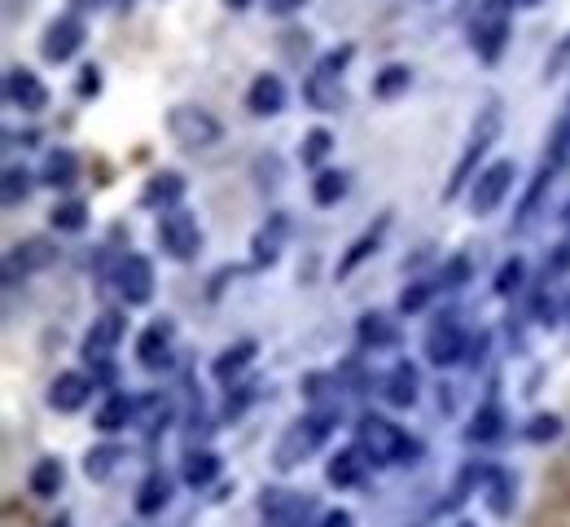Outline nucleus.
Segmentation results:
<instances>
[{
	"label": "nucleus",
	"instance_id": "27",
	"mask_svg": "<svg viewBox=\"0 0 570 527\" xmlns=\"http://www.w3.org/2000/svg\"><path fill=\"white\" fill-rule=\"evenodd\" d=\"M255 352H259L255 339H242V343H233V348H224V352L215 356V365H211V378H215V382H233V378L255 361Z\"/></svg>",
	"mask_w": 570,
	"mask_h": 527
},
{
	"label": "nucleus",
	"instance_id": "13",
	"mask_svg": "<svg viewBox=\"0 0 570 527\" xmlns=\"http://www.w3.org/2000/svg\"><path fill=\"white\" fill-rule=\"evenodd\" d=\"M5 101L14 105V111H27V115H40L45 105H49V88L36 71L27 66H10L5 71Z\"/></svg>",
	"mask_w": 570,
	"mask_h": 527
},
{
	"label": "nucleus",
	"instance_id": "2",
	"mask_svg": "<svg viewBox=\"0 0 570 527\" xmlns=\"http://www.w3.org/2000/svg\"><path fill=\"white\" fill-rule=\"evenodd\" d=\"M333 422H338L333 409H312V413H303L299 422H290L286 436H281L277 449H273V466H277V470H299L312 453L325 449V440H329V431H333Z\"/></svg>",
	"mask_w": 570,
	"mask_h": 527
},
{
	"label": "nucleus",
	"instance_id": "34",
	"mask_svg": "<svg viewBox=\"0 0 570 527\" xmlns=\"http://www.w3.org/2000/svg\"><path fill=\"white\" fill-rule=\"evenodd\" d=\"M31 185H36V180H31V172H27V167H18V163H10L5 172H0V202H5L10 211H14V206H23V202L31 198Z\"/></svg>",
	"mask_w": 570,
	"mask_h": 527
},
{
	"label": "nucleus",
	"instance_id": "49",
	"mask_svg": "<svg viewBox=\"0 0 570 527\" xmlns=\"http://www.w3.org/2000/svg\"><path fill=\"white\" fill-rule=\"evenodd\" d=\"M49 527H71V518H53V523H49Z\"/></svg>",
	"mask_w": 570,
	"mask_h": 527
},
{
	"label": "nucleus",
	"instance_id": "40",
	"mask_svg": "<svg viewBox=\"0 0 570 527\" xmlns=\"http://www.w3.org/2000/svg\"><path fill=\"white\" fill-rule=\"evenodd\" d=\"M434 294H439V290H434V277H421V281L404 286V294H400V312H404V316H413V312H421Z\"/></svg>",
	"mask_w": 570,
	"mask_h": 527
},
{
	"label": "nucleus",
	"instance_id": "8",
	"mask_svg": "<svg viewBox=\"0 0 570 527\" xmlns=\"http://www.w3.org/2000/svg\"><path fill=\"white\" fill-rule=\"evenodd\" d=\"M466 352H470V335L461 326V316H456V312H439L434 322H430V330H426V361L439 365V369H447L456 361H466Z\"/></svg>",
	"mask_w": 570,
	"mask_h": 527
},
{
	"label": "nucleus",
	"instance_id": "32",
	"mask_svg": "<svg viewBox=\"0 0 570 527\" xmlns=\"http://www.w3.org/2000/svg\"><path fill=\"white\" fill-rule=\"evenodd\" d=\"M382 229H387V221H378V229H365V234H360V238L347 247V255L338 260V268H333V273H338V277H352V273H356V268H360V264H365V260L378 251V242H382Z\"/></svg>",
	"mask_w": 570,
	"mask_h": 527
},
{
	"label": "nucleus",
	"instance_id": "17",
	"mask_svg": "<svg viewBox=\"0 0 570 527\" xmlns=\"http://www.w3.org/2000/svg\"><path fill=\"white\" fill-rule=\"evenodd\" d=\"M246 111H251L255 120H273V115H281V111H286V79L273 75V71L255 75V84L246 88Z\"/></svg>",
	"mask_w": 570,
	"mask_h": 527
},
{
	"label": "nucleus",
	"instance_id": "16",
	"mask_svg": "<svg viewBox=\"0 0 570 527\" xmlns=\"http://www.w3.org/2000/svg\"><path fill=\"white\" fill-rule=\"evenodd\" d=\"M137 413H141V400H132L128 391H110V396L101 400L97 417H92V427H97L101 436H119V431H128L132 422H137Z\"/></svg>",
	"mask_w": 570,
	"mask_h": 527
},
{
	"label": "nucleus",
	"instance_id": "6",
	"mask_svg": "<svg viewBox=\"0 0 570 527\" xmlns=\"http://www.w3.org/2000/svg\"><path fill=\"white\" fill-rule=\"evenodd\" d=\"M167 133H172V141L180 150H211V146H219L224 124L206 111V105L180 101V105H172V111H167Z\"/></svg>",
	"mask_w": 570,
	"mask_h": 527
},
{
	"label": "nucleus",
	"instance_id": "5",
	"mask_svg": "<svg viewBox=\"0 0 570 527\" xmlns=\"http://www.w3.org/2000/svg\"><path fill=\"white\" fill-rule=\"evenodd\" d=\"M514 36V0H479L470 18V49L483 62H496Z\"/></svg>",
	"mask_w": 570,
	"mask_h": 527
},
{
	"label": "nucleus",
	"instance_id": "26",
	"mask_svg": "<svg viewBox=\"0 0 570 527\" xmlns=\"http://www.w3.org/2000/svg\"><path fill=\"white\" fill-rule=\"evenodd\" d=\"M219 470H224V462H219V453H211V449H189L185 462H180V479H185L189 488H211V484L219 479Z\"/></svg>",
	"mask_w": 570,
	"mask_h": 527
},
{
	"label": "nucleus",
	"instance_id": "24",
	"mask_svg": "<svg viewBox=\"0 0 570 527\" xmlns=\"http://www.w3.org/2000/svg\"><path fill=\"white\" fill-rule=\"evenodd\" d=\"M483 501H487V510L496 514V518H509L514 514V505H518V479H514V470H487V484H483Z\"/></svg>",
	"mask_w": 570,
	"mask_h": 527
},
{
	"label": "nucleus",
	"instance_id": "3",
	"mask_svg": "<svg viewBox=\"0 0 570 527\" xmlns=\"http://www.w3.org/2000/svg\"><path fill=\"white\" fill-rule=\"evenodd\" d=\"M356 58V45H333L316 58V66L307 71L303 79V97L312 111H338V101H342V79H347V66Z\"/></svg>",
	"mask_w": 570,
	"mask_h": 527
},
{
	"label": "nucleus",
	"instance_id": "11",
	"mask_svg": "<svg viewBox=\"0 0 570 527\" xmlns=\"http://www.w3.org/2000/svg\"><path fill=\"white\" fill-rule=\"evenodd\" d=\"M53 264H58V242L23 238V242H14L5 251V286H18V281H27V277H36V273H45Z\"/></svg>",
	"mask_w": 570,
	"mask_h": 527
},
{
	"label": "nucleus",
	"instance_id": "23",
	"mask_svg": "<svg viewBox=\"0 0 570 527\" xmlns=\"http://www.w3.org/2000/svg\"><path fill=\"white\" fill-rule=\"evenodd\" d=\"M365 470H369V457L360 449H338L325 466V479L333 488H360L365 484Z\"/></svg>",
	"mask_w": 570,
	"mask_h": 527
},
{
	"label": "nucleus",
	"instance_id": "47",
	"mask_svg": "<svg viewBox=\"0 0 570 527\" xmlns=\"http://www.w3.org/2000/svg\"><path fill=\"white\" fill-rule=\"evenodd\" d=\"M75 5H79V10H101L105 0H75Z\"/></svg>",
	"mask_w": 570,
	"mask_h": 527
},
{
	"label": "nucleus",
	"instance_id": "18",
	"mask_svg": "<svg viewBox=\"0 0 570 527\" xmlns=\"http://www.w3.org/2000/svg\"><path fill=\"white\" fill-rule=\"evenodd\" d=\"M382 396H387V404H395V409H413L417 396H421L417 365H413V361H395V365L387 369V378H382Z\"/></svg>",
	"mask_w": 570,
	"mask_h": 527
},
{
	"label": "nucleus",
	"instance_id": "15",
	"mask_svg": "<svg viewBox=\"0 0 570 527\" xmlns=\"http://www.w3.org/2000/svg\"><path fill=\"white\" fill-rule=\"evenodd\" d=\"M92 374H79V369H62L53 382H49V409L58 413H79L92 396Z\"/></svg>",
	"mask_w": 570,
	"mask_h": 527
},
{
	"label": "nucleus",
	"instance_id": "14",
	"mask_svg": "<svg viewBox=\"0 0 570 527\" xmlns=\"http://www.w3.org/2000/svg\"><path fill=\"white\" fill-rule=\"evenodd\" d=\"M124 330H128V322H124L119 312H101L97 322H92V330L84 335V361H88V365L110 361V356H114V348L124 343Z\"/></svg>",
	"mask_w": 570,
	"mask_h": 527
},
{
	"label": "nucleus",
	"instance_id": "48",
	"mask_svg": "<svg viewBox=\"0 0 570 527\" xmlns=\"http://www.w3.org/2000/svg\"><path fill=\"white\" fill-rule=\"evenodd\" d=\"M514 5H522V10H535V5H544V0H514Z\"/></svg>",
	"mask_w": 570,
	"mask_h": 527
},
{
	"label": "nucleus",
	"instance_id": "21",
	"mask_svg": "<svg viewBox=\"0 0 570 527\" xmlns=\"http://www.w3.org/2000/svg\"><path fill=\"white\" fill-rule=\"evenodd\" d=\"M137 361H141L145 369H167V365H172V326H167V322H154V326L141 330V339H137Z\"/></svg>",
	"mask_w": 570,
	"mask_h": 527
},
{
	"label": "nucleus",
	"instance_id": "22",
	"mask_svg": "<svg viewBox=\"0 0 570 527\" xmlns=\"http://www.w3.org/2000/svg\"><path fill=\"white\" fill-rule=\"evenodd\" d=\"M172 475L167 470H150L145 479H141V488H137V497H132V505H137V514L141 518H154V514H163L167 505H172Z\"/></svg>",
	"mask_w": 570,
	"mask_h": 527
},
{
	"label": "nucleus",
	"instance_id": "25",
	"mask_svg": "<svg viewBox=\"0 0 570 527\" xmlns=\"http://www.w3.org/2000/svg\"><path fill=\"white\" fill-rule=\"evenodd\" d=\"M286 234H290V221H286V216H273V221L255 234V242H251V260H255V268L277 264V255H281V247H286Z\"/></svg>",
	"mask_w": 570,
	"mask_h": 527
},
{
	"label": "nucleus",
	"instance_id": "19",
	"mask_svg": "<svg viewBox=\"0 0 570 527\" xmlns=\"http://www.w3.org/2000/svg\"><path fill=\"white\" fill-rule=\"evenodd\" d=\"M356 343L365 352H387L400 343V326H395V316L387 312H365L360 322H356Z\"/></svg>",
	"mask_w": 570,
	"mask_h": 527
},
{
	"label": "nucleus",
	"instance_id": "4",
	"mask_svg": "<svg viewBox=\"0 0 570 527\" xmlns=\"http://www.w3.org/2000/svg\"><path fill=\"white\" fill-rule=\"evenodd\" d=\"M501 124H505L501 105H496V101H487L483 111H479V120H474V133H470V141H466V154L456 159V172H452V180H447L443 198H456L466 185H474V176L483 172V167H479V163H483V154L501 141Z\"/></svg>",
	"mask_w": 570,
	"mask_h": 527
},
{
	"label": "nucleus",
	"instance_id": "36",
	"mask_svg": "<svg viewBox=\"0 0 570 527\" xmlns=\"http://www.w3.org/2000/svg\"><path fill=\"white\" fill-rule=\"evenodd\" d=\"M408 84H413V71H408L404 62H391V66L378 71V79H373V97H378V101H391V97L408 92Z\"/></svg>",
	"mask_w": 570,
	"mask_h": 527
},
{
	"label": "nucleus",
	"instance_id": "38",
	"mask_svg": "<svg viewBox=\"0 0 570 527\" xmlns=\"http://www.w3.org/2000/svg\"><path fill=\"white\" fill-rule=\"evenodd\" d=\"M329 150H333V133H329V128H312V133L303 137V150H299V159H303L307 167H320Z\"/></svg>",
	"mask_w": 570,
	"mask_h": 527
},
{
	"label": "nucleus",
	"instance_id": "46",
	"mask_svg": "<svg viewBox=\"0 0 570 527\" xmlns=\"http://www.w3.org/2000/svg\"><path fill=\"white\" fill-rule=\"evenodd\" d=\"M224 5H228V10H251L255 0H224Z\"/></svg>",
	"mask_w": 570,
	"mask_h": 527
},
{
	"label": "nucleus",
	"instance_id": "28",
	"mask_svg": "<svg viewBox=\"0 0 570 527\" xmlns=\"http://www.w3.org/2000/svg\"><path fill=\"white\" fill-rule=\"evenodd\" d=\"M62 484H66L62 457H40V462L31 466V475H27V488H31V497H40V501H53V497L62 492Z\"/></svg>",
	"mask_w": 570,
	"mask_h": 527
},
{
	"label": "nucleus",
	"instance_id": "37",
	"mask_svg": "<svg viewBox=\"0 0 570 527\" xmlns=\"http://www.w3.org/2000/svg\"><path fill=\"white\" fill-rule=\"evenodd\" d=\"M470 273H474L470 255H452V260H443V268L434 273V290H439V294H447V290H461V286L470 281Z\"/></svg>",
	"mask_w": 570,
	"mask_h": 527
},
{
	"label": "nucleus",
	"instance_id": "41",
	"mask_svg": "<svg viewBox=\"0 0 570 527\" xmlns=\"http://www.w3.org/2000/svg\"><path fill=\"white\" fill-rule=\"evenodd\" d=\"M561 436V417L557 413H535L531 422H527V440L531 444H548V440H557Z\"/></svg>",
	"mask_w": 570,
	"mask_h": 527
},
{
	"label": "nucleus",
	"instance_id": "43",
	"mask_svg": "<svg viewBox=\"0 0 570 527\" xmlns=\"http://www.w3.org/2000/svg\"><path fill=\"white\" fill-rule=\"evenodd\" d=\"M75 92L88 101V97H97L101 92V66H84L79 71V79H75Z\"/></svg>",
	"mask_w": 570,
	"mask_h": 527
},
{
	"label": "nucleus",
	"instance_id": "45",
	"mask_svg": "<svg viewBox=\"0 0 570 527\" xmlns=\"http://www.w3.org/2000/svg\"><path fill=\"white\" fill-rule=\"evenodd\" d=\"M320 527H352V514H347V510H329Z\"/></svg>",
	"mask_w": 570,
	"mask_h": 527
},
{
	"label": "nucleus",
	"instance_id": "1",
	"mask_svg": "<svg viewBox=\"0 0 570 527\" xmlns=\"http://www.w3.org/2000/svg\"><path fill=\"white\" fill-rule=\"evenodd\" d=\"M356 449L369 457V466H408L417 462V440L400 427V422L382 417V413H365L356 422Z\"/></svg>",
	"mask_w": 570,
	"mask_h": 527
},
{
	"label": "nucleus",
	"instance_id": "29",
	"mask_svg": "<svg viewBox=\"0 0 570 527\" xmlns=\"http://www.w3.org/2000/svg\"><path fill=\"white\" fill-rule=\"evenodd\" d=\"M501 436H505V409H501L496 400H487V404L470 417L466 440H470V444H492V440H501Z\"/></svg>",
	"mask_w": 570,
	"mask_h": 527
},
{
	"label": "nucleus",
	"instance_id": "50",
	"mask_svg": "<svg viewBox=\"0 0 570 527\" xmlns=\"http://www.w3.org/2000/svg\"><path fill=\"white\" fill-rule=\"evenodd\" d=\"M456 527H474V523H456Z\"/></svg>",
	"mask_w": 570,
	"mask_h": 527
},
{
	"label": "nucleus",
	"instance_id": "31",
	"mask_svg": "<svg viewBox=\"0 0 570 527\" xmlns=\"http://www.w3.org/2000/svg\"><path fill=\"white\" fill-rule=\"evenodd\" d=\"M347 189H352V180H347V172H342V167H320L312 176V202L316 206H338L342 198H347Z\"/></svg>",
	"mask_w": 570,
	"mask_h": 527
},
{
	"label": "nucleus",
	"instance_id": "10",
	"mask_svg": "<svg viewBox=\"0 0 570 527\" xmlns=\"http://www.w3.org/2000/svg\"><path fill=\"white\" fill-rule=\"evenodd\" d=\"M514 176H518L514 159H496L474 176V185H470V211L474 216H492V211L505 202V193L514 189Z\"/></svg>",
	"mask_w": 570,
	"mask_h": 527
},
{
	"label": "nucleus",
	"instance_id": "42",
	"mask_svg": "<svg viewBox=\"0 0 570 527\" xmlns=\"http://www.w3.org/2000/svg\"><path fill=\"white\" fill-rule=\"evenodd\" d=\"M566 159H570V115H566V120L553 128V137H548V150H544V163H548V167H561Z\"/></svg>",
	"mask_w": 570,
	"mask_h": 527
},
{
	"label": "nucleus",
	"instance_id": "33",
	"mask_svg": "<svg viewBox=\"0 0 570 527\" xmlns=\"http://www.w3.org/2000/svg\"><path fill=\"white\" fill-rule=\"evenodd\" d=\"M119 462H124V449H119V444H97V449L84 453V475H88L92 484H105L114 470H119Z\"/></svg>",
	"mask_w": 570,
	"mask_h": 527
},
{
	"label": "nucleus",
	"instance_id": "20",
	"mask_svg": "<svg viewBox=\"0 0 570 527\" xmlns=\"http://www.w3.org/2000/svg\"><path fill=\"white\" fill-rule=\"evenodd\" d=\"M180 198H185V176L180 172H159L141 189V206L159 211V216H163V211H172V206H180Z\"/></svg>",
	"mask_w": 570,
	"mask_h": 527
},
{
	"label": "nucleus",
	"instance_id": "7",
	"mask_svg": "<svg viewBox=\"0 0 570 527\" xmlns=\"http://www.w3.org/2000/svg\"><path fill=\"white\" fill-rule=\"evenodd\" d=\"M154 234H159L163 255L176 260V264H189V260H198V251H202V229H198V216H193L189 206H172V211H163Z\"/></svg>",
	"mask_w": 570,
	"mask_h": 527
},
{
	"label": "nucleus",
	"instance_id": "35",
	"mask_svg": "<svg viewBox=\"0 0 570 527\" xmlns=\"http://www.w3.org/2000/svg\"><path fill=\"white\" fill-rule=\"evenodd\" d=\"M49 225H53L58 234H84V229H88V206H84L79 198H66V202H58V206L49 211Z\"/></svg>",
	"mask_w": 570,
	"mask_h": 527
},
{
	"label": "nucleus",
	"instance_id": "30",
	"mask_svg": "<svg viewBox=\"0 0 570 527\" xmlns=\"http://www.w3.org/2000/svg\"><path fill=\"white\" fill-rule=\"evenodd\" d=\"M40 180H45L49 189H71V185L79 180V159H75L66 146L49 150V159H45V167H40Z\"/></svg>",
	"mask_w": 570,
	"mask_h": 527
},
{
	"label": "nucleus",
	"instance_id": "44",
	"mask_svg": "<svg viewBox=\"0 0 570 527\" xmlns=\"http://www.w3.org/2000/svg\"><path fill=\"white\" fill-rule=\"evenodd\" d=\"M307 5V0H268V14H277V18H290V14H299Z\"/></svg>",
	"mask_w": 570,
	"mask_h": 527
},
{
	"label": "nucleus",
	"instance_id": "39",
	"mask_svg": "<svg viewBox=\"0 0 570 527\" xmlns=\"http://www.w3.org/2000/svg\"><path fill=\"white\" fill-rule=\"evenodd\" d=\"M522 281H527V260H522V255H514V260H505V264H501V273H496V294H501V299H509V294H518V290H522Z\"/></svg>",
	"mask_w": 570,
	"mask_h": 527
},
{
	"label": "nucleus",
	"instance_id": "9",
	"mask_svg": "<svg viewBox=\"0 0 570 527\" xmlns=\"http://www.w3.org/2000/svg\"><path fill=\"white\" fill-rule=\"evenodd\" d=\"M110 281H114V290H119V299H124L128 308H145V303L154 299V264H150L145 255H137V251H128V255L114 260Z\"/></svg>",
	"mask_w": 570,
	"mask_h": 527
},
{
	"label": "nucleus",
	"instance_id": "12",
	"mask_svg": "<svg viewBox=\"0 0 570 527\" xmlns=\"http://www.w3.org/2000/svg\"><path fill=\"white\" fill-rule=\"evenodd\" d=\"M79 49H84V23H79V14L53 18L45 27V36H40V58L45 62H71Z\"/></svg>",
	"mask_w": 570,
	"mask_h": 527
}]
</instances>
